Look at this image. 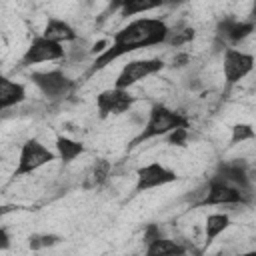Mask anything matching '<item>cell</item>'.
<instances>
[{
    "label": "cell",
    "instance_id": "6da1fadb",
    "mask_svg": "<svg viewBox=\"0 0 256 256\" xmlns=\"http://www.w3.org/2000/svg\"><path fill=\"white\" fill-rule=\"evenodd\" d=\"M168 28L170 26L162 18H136L128 22L112 36V42H108V46L100 54H96L84 78H90L92 74L104 70L106 66H110L112 62H116L118 58L130 52L164 44L168 36Z\"/></svg>",
    "mask_w": 256,
    "mask_h": 256
},
{
    "label": "cell",
    "instance_id": "7a4b0ae2",
    "mask_svg": "<svg viewBox=\"0 0 256 256\" xmlns=\"http://www.w3.org/2000/svg\"><path fill=\"white\" fill-rule=\"evenodd\" d=\"M178 126L190 128V122H188V118L182 112L172 110V108H168L162 102H152V106L148 110V116H146V122L142 124V130L130 142V146H138V144H142L146 140L160 138V136L168 134L170 130H174Z\"/></svg>",
    "mask_w": 256,
    "mask_h": 256
},
{
    "label": "cell",
    "instance_id": "3957f363",
    "mask_svg": "<svg viewBox=\"0 0 256 256\" xmlns=\"http://www.w3.org/2000/svg\"><path fill=\"white\" fill-rule=\"evenodd\" d=\"M250 202H252L250 194H244L240 188H236L234 184L214 174L206 180V194L202 196L196 208L200 206H246Z\"/></svg>",
    "mask_w": 256,
    "mask_h": 256
},
{
    "label": "cell",
    "instance_id": "277c9868",
    "mask_svg": "<svg viewBox=\"0 0 256 256\" xmlns=\"http://www.w3.org/2000/svg\"><path fill=\"white\" fill-rule=\"evenodd\" d=\"M30 82L42 92L44 98H48L52 102L54 100H64L76 86V82L62 68L30 72Z\"/></svg>",
    "mask_w": 256,
    "mask_h": 256
},
{
    "label": "cell",
    "instance_id": "5b68a950",
    "mask_svg": "<svg viewBox=\"0 0 256 256\" xmlns=\"http://www.w3.org/2000/svg\"><path fill=\"white\" fill-rule=\"evenodd\" d=\"M54 160H56V152L54 150H50L48 146H44L36 138H28L20 146L18 162H16V168H14V178H22L26 174H32V172L40 170L42 166H46V164H50Z\"/></svg>",
    "mask_w": 256,
    "mask_h": 256
},
{
    "label": "cell",
    "instance_id": "8992f818",
    "mask_svg": "<svg viewBox=\"0 0 256 256\" xmlns=\"http://www.w3.org/2000/svg\"><path fill=\"white\" fill-rule=\"evenodd\" d=\"M66 58V48L60 42L48 40L42 34L34 36L32 42L28 44V48L24 50L22 58H20V68H30L34 64H44V62H56Z\"/></svg>",
    "mask_w": 256,
    "mask_h": 256
},
{
    "label": "cell",
    "instance_id": "52a82bcc",
    "mask_svg": "<svg viewBox=\"0 0 256 256\" xmlns=\"http://www.w3.org/2000/svg\"><path fill=\"white\" fill-rule=\"evenodd\" d=\"M254 68V54L238 50L234 46H226L222 50V74L226 88H232L242 78H246Z\"/></svg>",
    "mask_w": 256,
    "mask_h": 256
},
{
    "label": "cell",
    "instance_id": "ba28073f",
    "mask_svg": "<svg viewBox=\"0 0 256 256\" xmlns=\"http://www.w3.org/2000/svg\"><path fill=\"white\" fill-rule=\"evenodd\" d=\"M164 60L162 58H138V60H130L128 64L122 66V70L118 72L114 86L116 88H124L130 90L134 84H138L144 78H150L154 74H158L160 70H164Z\"/></svg>",
    "mask_w": 256,
    "mask_h": 256
},
{
    "label": "cell",
    "instance_id": "9c48e42d",
    "mask_svg": "<svg viewBox=\"0 0 256 256\" xmlns=\"http://www.w3.org/2000/svg\"><path fill=\"white\" fill-rule=\"evenodd\" d=\"M134 102H136V96H132L130 90L116 88V86L96 94V110L102 120H106L108 116H120L130 112Z\"/></svg>",
    "mask_w": 256,
    "mask_h": 256
},
{
    "label": "cell",
    "instance_id": "30bf717a",
    "mask_svg": "<svg viewBox=\"0 0 256 256\" xmlns=\"http://www.w3.org/2000/svg\"><path fill=\"white\" fill-rule=\"evenodd\" d=\"M176 180H178V174L172 168H168V166H164L160 162H150V164H144V166H140L136 170L134 194H142V192L172 184Z\"/></svg>",
    "mask_w": 256,
    "mask_h": 256
},
{
    "label": "cell",
    "instance_id": "8fae6325",
    "mask_svg": "<svg viewBox=\"0 0 256 256\" xmlns=\"http://www.w3.org/2000/svg\"><path fill=\"white\" fill-rule=\"evenodd\" d=\"M256 24L252 20H236L234 16H224L216 24V38L222 40L226 46H236L244 42L252 32Z\"/></svg>",
    "mask_w": 256,
    "mask_h": 256
},
{
    "label": "cell",
    "instance_id": "7c38bea8",
    "mask_svg": "<svg viewBox=\"0 0 256 256\" xmlns=\"http://www.w3.org/2000/svg\"><path fill=\"white\" fill-rule=\"evenodd\" d=\"M216 176H220L222 180L234 184L236 188H240L244 194L252 196V176L248 172V164L242 160H234V162H220L216 166Z\"/></svg>",
    "mask_w": 256,
    "mask_h": 256
},
{
    "label": "cell",
    "instance_id": "4fadbf2b",
    "mask_svg": "<svg viewBox=\"0 0 256 256\" xmlns=\"http://www.w3.org/2000/svg\"><path fill=\"white\" fill-rule=\"evenodd\" d=\"M26 100V86L0 74V112L14 108Z\"/></svg>",
    "mask_w": 256,
    "mask_h": 256
},
{
    "label": "cell",
    "instance_id": "5bb4252c",
    "mask_svg": "<svg viewBox=\"0 0 256 256\" xmlns=\"http://www.w3.org/2000/svg\"><path fill=\"white\" fill-rule=\"evenodd\" d=\"M42 36L48 40L60 42V44H70L78 38V32L70 22H66L62 18H48V22L44 24Z\"/></svg>",
    "mask_w": 256,
    "mask_h": 256
},
{
    "label": "cell",
    "instance_id": "9a60e30c",
    "mask_svg": "<svg viewBox=\"0 0 256 256\" xmlns=\"http://www.w3.org/2000/svg\"><path fill=\"white\" fill-rule=\"evenodd\" d=\"M54 144H56V158L62 164H70L72 160H76L80 154L86 152V146L80 140H74V138L64 136V134H58Z\"/></svg>",
    "mask_w": 256,
    "mask_h": 256
},
{
    "label": "cell",
    "instance_id": "2e32d148",
    "mask_svg": "<svg viewBox=\"0 0 256 256\" xmlns=\"http://www.w3.org/2000/svg\"><path fill=\"white\" fill-rule=\"evenodd\" d=\"M112 176V164L108 158H96L86 174V180H84V188H100L104 186Z\"/></svg>",
    "mask_w": 256,
    "mask_h": 256
},
{
    "label": "cell",
    "instance_id": "e0dca14e",
    "mask_svg": "<svg viewBox=\"0 0 256 256\" xmlns=\"http://www.w3.org/2000/svg\"><path fill=\"white\" fill-rule=\"evenodd\" d=\"M144 252H146V256H174V254L180 256V254H186L188 248L184 244L176 242V240H170V238L162 236V238H156V240L148 242Z\"/></svg>",
    "mask_w": 256,
    "mask_h": 256
},
{
    "label": "cell",
    "instance_id": "ac0fdd59",
    "mask_svg": "<svg viewBox=\"0 0 256 256\" xmlns=\"http://www.w3.org/2000/svg\"><path fill=\"white\" fill-rule=\"evenodd\" d=\"M228 228H230V216L228 214H224V212L208 214L206 220H204V242H206V246L212 244Z\"/></svg>",
    "mask_w": 256,
    "mask_h": 256
},
{
    "label": "cell",
    "instance_id": "d6986e66",
    "mask_svg": "<svg viewBox=\"0 0 256 256\" xmlns=\"http://www.w3.org/2000/svg\"><path fill=\"white\" fill-rule=\"evenodd\" d=\"M156 8H162V0H128L120 10V18H130V16H138L144 12H152Z\"/></svg>",
    "mask_w": 256,
    "mask_h": 256
},
{
    "label": "cell",
    "instance_id": "ffe728a7",
    "mask_svg": "<svg viewBox=\"0 0 256 256\" xmlns=\"http://www.w3.org/2000/svg\"><path fill=\"white\" fill-rule=\"evenodd\" d=\"M194 36H196L194 28H192V26H186L184 22H180V24L168 28V36H166V42H164V44L174 46V48H180V46L192 42Z\"/></svg>",
    "mask_w": 256,
    "mask_h": 256
},
{
    "label": "cell",
    "instance_id": "44dd1931",
    "mask_svg": "<svg viewBox=\"0 0 256 256\" xmlns=\"http://www.w3.org/2000/svg\"><path fill=\"white\" fill-rule=\"evenodd\" d=\"M62 238L54 232H34L28 236V248L30 250H44V248H52L56 244H60Z\"/></svg>",
    "mask_w": 256,
    "mask_h": 256
},
{
    "label": "cell",
    "instance_id": "7402d4cb",
    "mask_svg": "<svg viewBox=\"0 0 256 256\" xmlns=\"http://www.w3.org/2000/svg\"><path fill=\"white\" fill-rule=\"evenodd\" d=\"M230 130H232V134H230V144H232V146L256 138V132H254L252 124H244V122H240V124H234Z\"/></svg>",
    "mask_w": 256,
    "mask_h": 256
},
{
    "label": "cell",
    "instance_id": "603a6c76",
    "mask_svg": "<svg viewBox=\"0 0 256 256\" xmlns=\"http://www.w3.org/2000/svg\"><path fill=\"white\" fill-rule=\"evenodd\" d=\"M188 136H190L188 128H186V126H178V128L170 130L168 134H164L162 138L166 140V144H170V146H180V148H182V146H186Z\"/></svg>",
    "mask_w": 256,
    "mask_h": 256
},
{
    "label": "cell",
    "instance_id": "cb8c5ba5",
    "mask_svg": "<svg viewBox=\"0 0 256 256\" xmlns=\"http://www.w3.org/2000/svg\"><path fill=\"white\" fill-rule=\"evenodd\" d=\"M162 236H164V230H162L158 224H146V226H144V234H142L144 244H148V242H152V240H156V238H162Z\"/></svg>",
    "mask_w": 256,
    "mask_h": 256
},
{
    "label": "cell",
    "instance_id": "d4e9b609",
    "mask_svg": "<svg viewBox=\"0 0 256 256\" xmlns=\"http://www.w3.org/2000/svg\"><path fill=\"white\" fill-rule=\"evenodd\" d=\"M186 64H190V54L188 52H176L172 56V60H170V66L172 68H182Z\"/></svg>",
    "mask_w": 256,
    "mask_h": 256
},
{
    "label": "cell",
    "instance_id": "484cf974",
    "mask_svg": "<svg viewBox=\"0 0 256 256\" xmlns=\"http://www.w3.org/2000/svg\"><path fill=\"white\" fill-rule=\"evenodd\" d=\"M126 2H128V0H108V6H106V10H104V14H102V16H110V14L118 12Z\"/></svg>",
    "mask_w": 256,
    "mask_h": 256
},
{
    "label": "cell",
    "instance_id": "4316f807",
    "mask_svg": "<svg viewBox=\"0 0 256 256\" xmlns=\"http://www.w3.org/2000/svg\"><path fill=\"white\" fill-rule=\"evenodd\" d=\"M10 248V234L4 226H0V250H8Z\"/></svg>",
    "mask_w": 256,
    "mask_h": 256
},
{
    "label": "cell",
    "instance_id": "83f0119b",
    "mask_svg": "<svg viewBox=\"0 0 256 256\" xmlns=\"http://www.w3.org/2000/svg\"><path fill=\"white\" fill-rule=\"evenodd\" d=\"M186 86H188V90H192V92H198V90H202V80L198 78V76H190L188 78V82H186Z\"/></svg>",
    "mask_w": 256,
    "mask_h": 256
},
{
    "label": "cell",
    "instance_id": "f1b7e54d",
    "mask_svg": "<svg viewBox=\"0 0 256 256\" xmlns=\"http://www.w3.org/2000/svg\"><path fill=\"white\" fill-rule=\"evenodd\" d=\"M186 0H162V6H170V8H178L182 6Z\"/></svg>",
    "mask_w": 256,
    "mask_h": 256
},
{
    "label": "cell",
    "instance_id": "f546056e",
    "mask_svg": "<svg viewBox=\"0 0 256 256\" xmlns=\"http://www.w3.org/2000/svg\"><path fill=\"white\" fill-rule=\"evenodd\" d=\"M12 210H16V208H14V206H0V216L8 214V212H12Z\"/></svg>",
    "mask_w": 256,
    "mask_h": 256
}]
</instances>
